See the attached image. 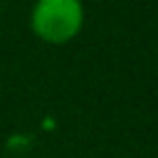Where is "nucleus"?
<instances>
[{"mask_svg": "<svg viewBox=\"0 0 158 158\" xmlns=\"http://www.w3.org/2000/svg\"><path fill=\"white\" fill-rule=\"evenodd\" d=\"M84 27L81 0H37L30 12V30L47 44H67Z\"/></svg>", "mask_w": 158, "mask_h": 158, "instance_id": "f257e3e1", "label": "nucleus"}]
</instances>
